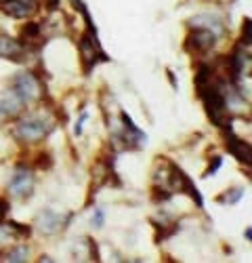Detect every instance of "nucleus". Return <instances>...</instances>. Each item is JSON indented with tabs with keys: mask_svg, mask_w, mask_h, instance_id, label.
Masks as SVG:
<instances>
[{
	"mask_svg": "<svg viewBox=\"0 0 252 263\" xmlns=\"http://www.w3.org/2000/svg\"><path fill=\"white\" fill-rule=\"evenodd\" d=\"M21 53V47L11 38H3L0 36V57H15Z\"/></svg>",
	"mask_w": 252,
	"mask_h": 263,
	"instance_id": "9b49d317",
	"label": "nucleus"
},
{
	"mask_svg": "<svg viewBox=\"0 0 252 263\" xmlns=\"http://www.w3.org/2000/svg\"><path fill=\"white\" fill-rule=\"evenodd\" d=\"M200 99L206 105L208 118L217 126H227V93L223 82H210L200 93Z\"/></svg>",
	"mask_w": 252,
	"mask_h": 263,
	"instance_id": "f257e3e1",
	"label": "nucleus"
},
{
	"mask_svg": "<svg viewBox=\"0 0 252 263\" xmlns=\"http://www.w3.org/2000/svg\"><path fill=\"white\" fill-rule=\"evenodd\" d=\"M13 91L21 99H24V101H32V99H38L40 97V84H38V80L32 74L24 72V74H19L15 78V89Z\"/></svg>",
	"mask_w": 252,
	"mask_h": 263,
	"instance_id": "20e7f679",
	"label": "nucleus"
},
{
	"mask_svg": "<svg viewBox=\"0 0 252 263\" xmlns=\"http://www.w3.org/2000/svg\"><path fill=\"white\" fill-rule=\"evenodd\" d=\"M38 11V0H5V13L17 19L30 17Z\"/></svg>",
	"mask_w": 252,
	"mask_h": 263,
	"instance_id": "0eeeda50",
	"label": "nucleus"
},
{
	"mask_svg": "<svg viewBox=\"0 0 252 263\" xmlns=\"http://www.w3.org/2000/svg\"><path fill=\"white\" fill-rule=\"evenodd\" d=\"M21 105H24V99H21L15 91H7L0 95V118H11L15 116Z\"/></svg>",
	"mask_w": 252,
	"mask_h": 263,
	"instance_id": "1a4fd4ad",
	"label": "nucleus"
},
{
	"mask_svg": "<svg viewBox=\"0 0 252 263\" xmlns=\"http://www.w3.org/2000/svg\"><path fill=\"white\" fill-rule=\"evenodd\" d=\"M49 130H51V124H47L42 118H28V120H21L17 124V137L21 141L36 143L42 137H47Z\"/></svg>",
	"mask_w": 252,
	"mask_h": 263,
	"instance_id": "f03ea898",
	"label": "nucleus"
},
{
	"mask_svg": "<svg viewBox=\"0 0 252 263\" xmlns=\"http://www.w3.org/2000/svg\"><path fill=\"white\" fill-rule=\"evenodd\" d=\"M168 168H171V175H168V181H171V187L175 190V192H185V194H189L192 198L196 200V204L198 206H204V200H202V196H200V192H198V187L192 183V179L187 177V175L177 166V164H168Z\"/></svg>",
	"mask_w": 252,
	"mask_h": 263,
	"instance_id": "7ed1b4c3",
	"label": "nucleus"
},
{
	"mask_svg": "<svg viewBox=\"0 0 252 263\" xmlns=\"http://www.w3.org/2000/svg\"><path fill=\"white\" fill-rule=\"evenodd\" d=\"M227 149H229V154H234L240 162L252 166V145L248 141H242L240 137H236L231 130H227Z\"/></svg>",
	"mask_w": 252,
	"mask_h": 263,
	"instance_id": "39448f33",
	"label": "nucleus"
},
{
	"mask_svg": "<svg viewBox=\"0 0 252 263\" xmlns=\"http://www.w3.org/2000/svg\"><path fill=\"white\" fill-rule=\"evenodd\" d=\"M244 196V190H231V194L229 196H225V198H221L223 202H229V204H234V202H238L240 198Z\"/></svg>",
	"mask_w": 252,
	"mask_h": 263,
	"instance_id": "4468645a",
	"label": "nucleus"
},
{
	"mask_svg": "<svg viewBox=\"0 0 252 263\" xmlns=\"http://www.w3.org/2000/svg\"><path fill=\"white\" fill-rule=\"evenodd\" d=\"M26 257H28V249L26 247H19L17 251L9 253V261H26Z\"/></svg>",
	"mask_w": 252,
	"mask_h": 263,
	"instance_id": "ddd939ff",
	"label": "nucleus"
},
{
	"mask_svg": "<svg viewBox=\"0 0 252 263\" xmlns=\"http://www.w3.org/2000/svg\"><path fill=\"white\" fill-rule=\"evenodd\" d=\"M246 236H248V238L252 240V230H246Z\"/></svg>",
	"mask_w": 252,
	"mask_h": 263,
	"instance_id": "f3484780",
	"label": "nucleus"
},
{
	"mask_svg": "<svg viewBox=\"0 0 252 263\" xmlns=\"http://www.w3.org/2000/svg\"><path fill=\"white\" fill-rule=\"evenodd\" d=\"M217 38L219 36L215 32H210L206 28H196L194 34H189V38H187V49L189 51H208L210 47H215Z\"/></svg>",
	"mask_w": 252,
	"mask_h": 263,
	"instance_id": "423d86ee",
	"label": "nucleus"
},
{
	"mask_svg": "<svg viewBox=\"0 0 252 263\" xmlns=\"http://www.w3.org/2000/svg\"><path fill=\"white\" fill-rule=\"evenodd\" d=\"M219 166H221V158H219V156H215V162H213V166H208L206 175H215V173L219 171Z\"/></svg>",
	"mask_w": 252,
	"mask_h": 263,
	"instance_id": "2eb2a0df",
	"label": "nucleus"
},
{
	"mask_svg": "<svg viewBox=\"0 0 252 263\" xmlns=\"http://www.w3.org/2000/svg\"><path fill=\"white\" fill-rule=\"evenodd\" d=\"M93 223H95V228H101V226H103V211H97V213H95Z\"/></svg>",
	"mask_w": 252,
	"mask_h": 263,
	"instance_id": "dca6fc26",
	"label": "nucleus"
},
{
	"mask_svg": "<svg viewBox=\"0 0 252 263\" xmlns=\"http://www.w3.org/2000/svg\"><path fill=\"white\" fill-rule=\"evenodd\" d=\"M38 228H40V232H45V234H55V232H59L63 228V219L53 209H47L38 217Z\"/></svg>",
	"mask_w": 252,
	"mask_h": 263,
	"instance_id": "9d476101",
	"label": "nucleus"
},
{
	"mask_svg": "<svg viewBox=\"0 0 252 263\" xmlns=\"http://www.w3.org/2000/svg\"><path fill=\"white\" fill-rule=\"evenodd\" d=\"M9 187H11V192H13L15 196H28V194L32 192V187H34V175H32V171L19 168V171L13 175Z\"/></svg>",
	"mask_w": 252,
	"mask_h": 263,
	"instance_id": "6e6552de",
	"label": "nucleus"
},
{
	"mask_svg": "<svg viewBox=\"0 0 252 263\" xmlns=\"http://www.w3.org/2000/svg\"><path fill=\"white\" fill-rule=\"evenodd\" d=\"M242 42H244V45H252V19H244Z\"/></svg>",
	"mask_w": 252,
	"mask_h": 263,
	"instance_id": "f8f14e48",
	"label": "nucleus"
}]
</instances>
